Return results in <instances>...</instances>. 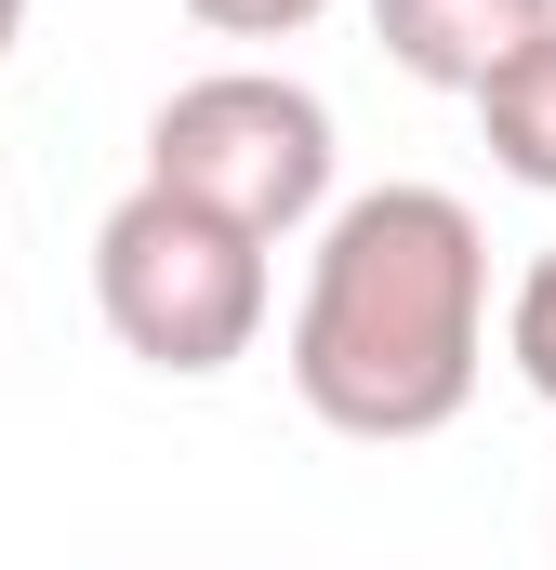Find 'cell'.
I'll return each mask as SVG.
<instances>
[{"label": "cell", "mask_w": 556, "mask_h": 570, "mask_svg": "<svg viewBox=\"0 0 556 570\" xmlns=\"http://www.w3.org/2000/svg\"><path fill=\"white\" fill-rule=\"evenodd\" d=\"M556 0H371V40L411 67L424 94H477L517 40H544Z\"/></svg>", "instance_id": "277c9868"}, {"label": "cell", "mask_w": 556, "mask_h": 570, "mask_svg": "<svg viewBox=\"0 0 556 570\" xmlns=\"http://www.w3.org/2000/svg\"><path fill=\"white\" fill-rule=\"evenodd\" d=\"M186 13H199L212 40H291V27H318L331 0H186Z\"/></svg>", "instance_id": "52a82bcc"}, {"label": "cell", "mask_w": 556, "mask_h": 570, "mask_svg": "<svg viewBox=\"0 0 556 570\" xmlns=\"http://www.w3.org/2000/svg\"><path fill=\"white\" fill-rule=\"evenodd\" d=\"M464 107H477V134H490V173L530 186V199H556V27H544V40H517Z\"/></svg>", "instance_id": "5b68a950"}, {"label": "cell", "mask_w": 556, "mask_h": 570, "mask_svg": "<svg viewBox=\"0 0 556 570\" xmlns=\"http://www.w3.org/2000/svg\"><path fill=\"white\" fill-rule=\"evenodd\" d=\"M291 399L331 438H437L464 425L490 372V226L450 186H358L318 213V253L291 292Z\"/></svg>", "instance_id": "6da1fadb"}, {"label": "cell", "mask_w": 556, "mask_h": 570, "mask_svg": "<svg viewBox=\"0 0 556 570\" xmlns=\"http://www.w3.org/2000/svg\"><path fill=\"white\" fill-rule=\"evenodd\" d=\"M13 40H27V0H0V67H13Z\"/></svg>", "instance_id": "ba28073f"}, {"label": "cell", "mask_w": 556, "mask_h": 570, "mask_svg": "<svg viewBox=\"0 0 556 570\" xmlns=\"http://www.w3.org/2000/svg\"><path fill=\"white\" fill-rule=\"evenodd\" d=\"M331 173H345V146H331V107L305 80H278V67H199V80H172L146 107V173L133 186H172V199L226 213L239 239L278 253V239H305L331 213Z\"/></svg>", "instance_id": "3957f363"}, {"label": "cell", "mask_w": 556, "mask_h": 570, "mask_svg": "<svg viewBox=\"0 0 556 570\" xmlns=\"http://www.w3.org/2000/svg\"><path fill=\"white\" fill-rule=\"evenodd\" d=\"M266 305H278V266L226 213H199L172 186L107 199V226H93V318L120 332V358L172 372V385H212V372H239L266 345Z\"/></svg>", "instance_id": "7a4b0ae2"}, {"label": "cell", "mask_w": 556, "mask_h": 570, "mask_svg": "<svg viewBox=\"0 0 556 570\" xmlns=\"http://www.w3.org/2000/svg\"><path fill=\"white\" fill-rule=\"evenodd\" d=\"M504 358H517V385L556 412V253H530L517 292H504Z\"/></svg>", "instance_id": "8992f818"}]
</instances>
